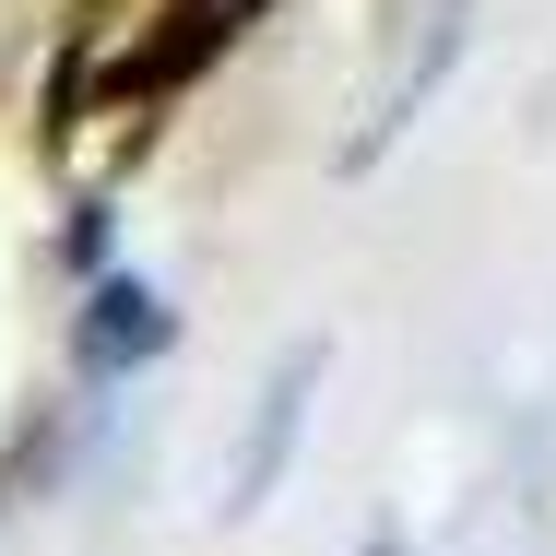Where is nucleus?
<instances>
[{
    "mask_svg": "<svg viewBox=\"0 0 556 556\" xmlns=\"http://www.w3.org/2000/svg\"><path fill=\"white\" fill-rule=\"evenodd\" d=\"M178 343V308L142 285V273H96L84 285V320H72V367L84 379H130V367H154Z\"/></svg>",
    "mask_w": 556,
    "mask_h": 556,
    "instance_id": "nucleus-1",
    "label": "nucleus"
},
{
    "mask_svg": "<svg viewBox=\"0 0 556 556\" xmlns=\"http://www.w3.org/2000/svg\"><path fill=\"white\" fill-rule=\"evenodd\" d=\"M320 367H332V343H296L273 379H261V415H249V450H237V485H225V521H249L261 497H273V473H285V450L308 427V391H320Z\"/></svg>",
    "mask_w": 556,
    "mask_h": 556,
    "instance_id": "nucleus-2",
    "label": "nucleus"
}]
</instances>
